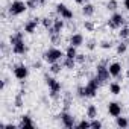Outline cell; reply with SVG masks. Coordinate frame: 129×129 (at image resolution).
I'll return each instance as SVG.
<instances>
[{"label":"cell","instance_id":"6da1fadb","mask_svg":"<svg viewBox=\"0 0 129 129\" xmlns=\"http://www.w3.org/2000/svg\"><path fill=\"white\" fill-rule=\"evenodd\" d=\"M100 85H102V84L97 81V78H96V76H91V78L87 81L85 85H78L76 94H78L79 97H82V99H93V97L97 96V91H99Z\"/></svg>","mask_w":129,"mask_h":129},{"label":"cell","instance_id":"7a4b0ae2","mask_svg":"<svg viewBox=\"0 0 129 129\" xmlns=\"http://www.w3.org/2000/svg\"><path fill=\"white\" fill-rule=\"evenodd\" d=\"M44 82L49 87V97L52 100H59L61 99V91H62V84L49 73L44 75Z\"/></svg>","mask_w":129,"mask_h":129},{"label":"cell","instance_id":"3957f363","mask_svg":"<svg viewBox=\"0 0 129 129\" xmlns=\"http://www.w3.org/2000/svg\"><path fill=\"white\" fill-rule=\"evenodd\" d=\"M64 56H66V53H64V50L58 49V47H49L43 52V61L46 64H55V62H61L64 59Z\"/></svg>","mask_w":129,"mask_h":129},{"label":"cell","instance_id":"277c9868","mask_svg":"<svg viewBox=\"0 0 129 129\" xmlns=\"http://www.w3.org/2000/svg\"><path fill=\"white\" fill-rule=\"evenodd\" d=\"M94 76L97 78V81H99L102 85L109 81L111 73H109V70H108V61H106V59L97 62V66H96V69H94Z\"/></svg>","mask_w":129,"mask_h":129},{"label":"cell","instance_id":"5b68a950","mask_svg":"<svg viewBox=\"0 0 129 129\" xmlns=\"http://www.w3.org/2000/svg\"><path fill=\"white\" fill-rule=\"evenodd\" d=\"M27 9H29L27 8V3L23 2V0H12V2L9 3V6H8V12H9L11 17H20Z\"/></svg>","mask_w":129,"mask_h":129},{"label":"cell","instance_id":"8992f818","mask_svg":"<svg viewBox=\"0 0 129 129\" xmlns=\"http://www.w3.org/2000/svg\"><path fill=\"white\" fill-rule=\"evenodd\" d=\"M126 24V18H124V15L121 14V12H112V15L106 20V26L111 29V30H118L121 26H124Z\"/></svg>","mask_w":129,"mask_h":129},{"label":"cell","instance_id":"52a82bcc","mask_svg":"<svg viewBox=\"0 0 129 129\" xmlns=\"http://www.w3.org/2000/svg\"><path fill=\"white\" fill-rule=\"evenodd\" d=\"M56 117L61 120V124H62L64 127H67V129H73V127H76V117H75L72 112H69V109L61 111Z\"/></svg>","mask_w":129,"mask_h":129},{"label":"cell","instance_id":"ba28073f","mask_svg":"<svg viewBox=\"0 0 129 129\" xmlns=\"http://www.w3.org/2000/svg\"><path fill=\"white\" fill-rule=\"evenodd\" d=\"M29 73H30V69L26 66L24 62H20V64H15L12 67V75L15 79L18 81H26L29 78Z\"/></svg>","mask_w":129,"mask_h":129},{"label":"cell","instance_id":"9c48e42d","mask_svg":"<svg viewBox=\"0 0 129 129\" xmlns=\"http://www.w3.org/2000/svg\"><path fill=\"white\" fill-rule=\"evenodd\" d=\"M55 12L58 14V17L64 18L66 21H73V18H75V12L66 3H58L55 6Z\"/></svg>","mask_w":129,"mask_h":129},{"label":"cell","instance_id":"30bf717a","mask_svg":"<svg viewBox=\"0 0 129 129\" xmlns=\"http://www.w3.org/2000/svg\"><path fill=\"white\" fill-rule=\"evenodd\" d=\"M40 24H41V18L34 17V18H30V20H27V21L24 23L23 30H24L26 34L32 35V34H35V32H37V29H38V26H40Z\"/></svg>","mask_w":129,"mask_h":129},{"label":"cell","instance_id":"8fae6325","mask_svg":"<svg viewBox=\"0 0 129 129\" xmlns=\"http://www.w3.org/2000/svg\"><path fill=\"white\" fill-rule=\"evenodd\" d=\"M106 109H108V114L111 115V117H118V115H121V112H123V106H121V103L120 102H115V100H112V102H109L108 103V106H106Z\"/></svg>","mask_w":129,"mask_h":129},{"label":"cell","instance_id":"7c38bea8","mask_svg":"<svg viewBox=\"0 0 129 129\" xmlns=\"http://www.w3.org/2000/svg\"><path fill=\"white\" fill-rule=\"evenodd\" d=\"M64 29H66V20L61 18V17H56L55 21H53V27H50L47 32H49V35H52V34H62Z\"/></svg>","mask_w":129,"mask_h":129},{"label":"cell","instance_id":"4fadbf2b","mask_svg":"<svg viewBox=\"0 0 129 129\" xmlns=\"http://www.w3.org/2000/svg\"><path fill=\"white\" fill-rule=\"evenodd\" d=\"M108 70H109V73H111V78H117V79H120L123 75V67H121V64L120 62H109L108 64Z\"/></svg>","mask_w":129,"mask_h":129},{"label":"cell","instance_id":"5bb4252c","mask_svg":"<svg viewBox=\"0 0 129 129\" xmlns=\"http://www.w3.org/2000/svg\"><path fill=\"white\" fill-rule=\"evenodd\" d=\"M11 52H12L14 55H18V56H23V55H26V53L29 52V47H27V44H26V41L23 40V41H20V43H17V44H14V46H11Z\"/></svg>","mask_w":129,"mask_h":129},{"label":"cell","instance_id":"9a60e30c","mask_svg":"<svg viewBox=\"0 0 129 129\" xmlns=\"http://www.w3.org/2000/svg\"><path fill=\"white\" fill-rule=\"evenodd\" d=\"M84 43H85V38H84V35H82L81 32H73V34L69 37V44H70V46L81 47V46H84Z\"/></svg>","mask_w":129,"mask_h":129},{"label":"cell","instance_id":"2e32d148","mask_svg":"<svg viewBox=\"0 0 129 129\" xmlns=\"http://www.w3.org/2000/svg\"><path fill=\"white\" fill-rule=\"evenodd\" d=\"M18 127L20 129H34L35 127V123L32 120V117L29 114H23L20 117V121H18Z\"/></svg>","mask_w":129,"mask_h":129},{"label":"cell","instance_id":"e0dca14e","mask_svg":"<svg viewBox=\"0 0 129 129\" xmlns=\"http://www.w3.org/2000/svg\"><path fill=\"white\" fill-rule=\"evenodd\" d=\"M94 14H96V6H94L93 3H85V5L82 6V15H84L85 18H91Z\"/></svg>","mask_w":129,"mask_h":129},{"label":"cell","instance_id":"ac0fdd59","mask_svg":"<svg viewBox=\"0 0 129 129\" xmlns=\"http://www.w3.org/2000/svg\"><path fill=\"white\" fill-rule=\"evenodd\" d=\"M24 30L21 32V30H17V32H12L11 35H9V44L11 46H14V44H17V43H20V41H23L24 40Z\"/></svg>","mask_w":129,"mask_h":129},{"label":"cell","instance_id":"d6986e66","mask_svg":"<svg viewBox=\"0 0 129 129\" xmlns=\"http://www.w3.org/2000/svg\"><path fill=\"white\" fill-rule=\"evenodd\" d=\"M85 115L91 120V118H97V115H99V108H97V105H94V103H90L88 106H87V109H85Z\"/></svg>","mask_w":129,"mask_h":129},{"label":"cell","instance_id":"ffe728a7","mask_svg":"<svg viewBox=\"0 0 129 129\" xmlns=\"http://www.w3.org/2000/svg\"><path fill=\"white\" fill-rule=\"evenodd\" d=\"M61 62H62V66H64V69H66V70H75L76 66H78L76 59H73V58H67V56H64V59H62Z\"/></svg>","mask_w":129,"mask_h":129},{"label":"cell","instance_id":"44dd1931","mask_svg":"<svg viewBox=\"0 0 129 129\" xmlns=\"http://www.w3.org/2000/svg\"><path fill=\"white\" fill-rule=\"evenodd\" d=\"M108 91H109V94H112V96L121 94V84H118V82H109Z\"/></svg>","mask_w":129,"mask_h":129},{"label":"cell","instance_id":"7402d4cb","mask_svg":"<svg viewBox=\"0 0 129 129\" xmlns=\"http://www.w3.org/2000/svg\"><path fill=\"white\" fill-rule=\"evenodd\" d=\"M115 126L120 127V129H126V127H129V117H124V115H118V117H115Z\"/></svg>","mask_w":129,"mask_h":129},{"label":"cell","instance_id":"603a6c76","mask_svg":"<svg viewBox=\"0 0 129 129\" xmlns=\"http://www.w3.org/2000/svg\"><path fill=\"white\" fill-rule=\"evenodd\" d=\"M126 52H127V43L123 41V40H120V43L115 46V53H117L118 56H123Z\"/></svg>","mask_w":129,"mask_h":129},{"label":"cell","instance_id":"cb8c5ba5","mask_svg":"<svg viewBox=\"0 0 129 129\" xmlns=\"http://www.w3.org/2000/svg\"><path fill=\"white\" fill-rule=\"evenodd\" d=\"M62 70H64L62 62H55V64H50V66H49V72L52 75H59Z\"/></svg>","mask_w":129,"mask_h":129},{"label":"cell","instance_id":"d4e9b609","mask_svg":"<svg viewBox=\"0 0 129 129\" xmlns=\"http://www.w3.org/2000/svg\"><path fill=\"white\" fill-rule=\"evenodd\" d=\"M118 38L123 40V41L129 40V26H127V24H124V26H121V27L118 29Z\"/></svg>","mask_w":129,"mask_h":129},{"label":"cell","instance_id":"484cf974","mask_svg":"<svg viewBox=\"0 0 129 129\" xmlns=\"http://www.w3.org/2000/svg\"><path fill=\"white\" fill-rule=\"evenodd\" d=\"M64 53H66V56H67V58H73V59H75V58L78 56V47H75V46H70V44H69V46H67V49L64 50Z\"/></svg>","mask_w":129,"mask_h":129},{"label":"cell","instance_id":"4316f807","mask_svg":"<svg viewBox=\"0 0 129 129\" xmlns=\"http://www.w3.org/2000/svg\"><path fill=\"white\" fill-rule=\"evenodd\" d=\"M53 21H55V18H52V17H43L41 18V26L46 30H49L50 27H53Z\"/></svg>","mask_w":129,"mask_h":129},{"label":"cell","instance_id":"83f0119b","mask_svg":"<svg viewBox=\"0 0 129 129\" xmlns=\"http://www.w3.org/2000/svg\"><path fill=\"white\" fill-rule=\"evenodd\" d=\"M24 94L23 93H17L15 94V97H14V105H15V108H23V105H24V97H23Z\"/></svg>","mask_w":129,"mask_h":129},{"label":"cell","instance_id":"f1b7e54d","mask_svg":"<svg viewBox=\"0 0 129 129\" xmlns=\"http://www.w3.org/2000/svg\"><path fill=\"white\" fill-rule=\"evenodd\" d=\"M76 127H79V129L91 127V121H90V118H88V117H87V118H82L81 121H78V123H76Z\"/></svg>","mask_w":129,"mask_h":129},{"label":"cell","instance_id":"f546056e","mask_svg":"<svg viewBox=\"0 0 129 129\" xmlns=\"http://www.w3.org/2000/svg\"><path fill=\"white\" fill-rule=\"evenodd\" d=\"M106 9L111 11V12H115L118 9V2L117 0H108L106 2Z\"/></svg>","mask_w":129,"mask_h":129},{"label":"cell","instance_id":"4dcf8cb0","mask_svg":"<svg viewBox=\"0 0 129 129\" xmlns=\"http://www.w3.org/2000/svg\"><path fill=\"white\" fill-rule=\"evenodd\" d=\"M76 59V62H78V66H85V62H87V55L85 53H78V56L75 58Z\"/></svg>","mask_w":129,"mask_h":129},{"label":"cell","instance_id":"1f68e13d","mask_svg":"<svg viewBox=\"0 0 129 129\" xmlns=\"http://www.w3.org/2000/svg\"><path fill=\"white\" fill-rule=\"evenodd\" d=\"M84 27H85L88 32H94V29H96V24H94L93 21H90V20H85V21H84Z\"/></svg>","mask_w":129,"mask_h":129},{"label":"cell","instance_id":"d6a6232c","mask_svg":"<svg viewBox=\"0 0 129 129\" xmlns=\"http://www.w3.org/2000/svg\"><path fill=\"white\" fill-rule=\"evenodd\" d=\"M49 37H50V43L52 44H59L61 43V34H52Z\"/></svg>","mask_w":129,"mask_h":129},{"label":"cell","instance_id":"836d02e7","mask_svg":"<svg viewBox=\"0 0 129 129\" xmlns=\"http://www.w3.org/2000/svg\"><path fill=\"white\" fill-rule=\"evenodd\" d=\"M100 49H103V50H109L111 47H112V43L111 41H108V40H103V41H100Z\"/></svg>","mask_w":129,"mask_h":129},{"label":"cell","instance_id":"e575fe53","mask_svg":"<svg viewBox=\"0 0 129 129\" xmlns=\"http://www.w3.org/2000/svg\"><path fill=\"white\" fill-rule=\"evenodd\" d=\"M90 121H91V127H94V129H100V127L103 126L102 121H100L99 118H91Z\"/></svg>","mask_w":129,"mask_h":129},{"label":"cell","instance_id":"d590c367","mask_svg":"<svg viewBox=\"0 0 129 129\" xmlns=\"http://www.w3.org/2000/svg\"><path fill=\"white\" fill-rule=\"evenodd\" d=\"M26 3H27V8H29V9H37V8L40 6L37 0H26Z\"/></svg>","mask_w":129,"mask_h":129},{"label":"cell","instance_id":"8d00e7d4","mask_svg":"<svg viewBox=\"0 0 129 129\" xmlns=\"http://www.w3.org/2000/svg\"><path fill=\"white\" fill-rule=\"evenodd\" d=\"M96 47H97V43H96L94 40H90V41L87 43V49H88L90 52H93V50H94Z\"/></svg>","mask_w":129,"mask_h":129},{"label":"cell","instance_id":"74e56055","mask_svg":"<svg viewBox=\"0 0 129 129\" xmlns=\"http://www.w3.org/2000/svg\"><path fill=\"white\" fill-rule=\"evenodd\" d=\"M32 69H35V70H40V69H43V62H41V61H35V62L32 64Z\"/></svg>","mask_w":129,"mask_h":129},{"label":"cell","instance_id":"f35d334b","mask_svg":"<svg viewBox=\"0 0 129 129\" xmlns=\"http://www.w3.org/2000/svg\"><path fill=\"white\" fill-rule=\"evenodd\" d=\"M123 8L126 11H129V0H123Z\"/></svg>","mask_w":129,"mask_h":129},{"label":"cell","instance_id":"ab89813d","mask_svg":"<svg viewBox=\"0 0 129 129\" xmlns=\"http://www.w3.org/2000/svg\"><path fill=\"white\" fill-rule=\"evenodd\" d=\"M88 2V0H75V3H78V5H85Z\"/></svg>","mask_w":129,"mask_h":129},{"label":"cell","instance_id":"60d3db41","mask_svg":"<svg viewBox=\"0 0 129 129\" xmlns=\"http://www.w3.org/2000/svg\"><path fill=\"white\" fill-rule=\"evenodd\" d=\"M37 2H38V5H40V6H44V5L47 3V0H37Z\"/></svg>","mask_w":129,"mask_h":129},{"label":"cell","instance_id":"b9f144b4","mask_svg":"<svg viewBox=\"0 0 129 129\" xmlns=\"http://www.w3.org/2000/svg\"><path fill=\"white\" fill-rule=\"evenodd\" d=\"M126 78H127V81H129V69L126 70Z\"/></svg>","mask_w":129,"mask_h":129},{"label":"cell","instance_id":"7bdbcfd3","mask_svg":"<svg viewBox=\"0 0 129 129\" xmlns=\"http://www.w3.org/2000/svg\"><path fill=\"white\" fill-rule=\"evenodd\" d=\"M127 93H129V88H127Z\"/></svg>","mask_w":129,"mask_h":129},{"label":"cell","instance_id":"ee69618b","mask_svg":"<svg viewBox=\"0 0 129 129\" xmlns=\"http://www.w3.org/2000/svg\"><path fill=\"white\" fill-rule=\"evenodd\" d=\"M127 117H129V115H127Z\"/></svg>","mask_w":129,"mask_h":129}]
</instances>
